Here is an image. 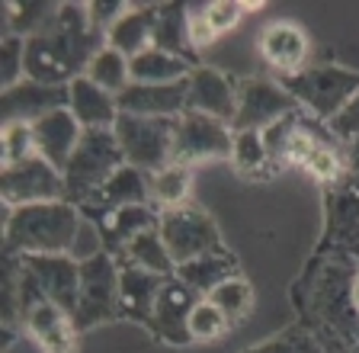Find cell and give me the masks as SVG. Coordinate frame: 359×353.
I'll return each mask as SVG.
<instances>
[{
	"label": "cell",
	"instance_id": "obj_44",
	"mask_svg": "<svg viewBox=\"0 0 359 353\" xmlns=\"http://www.w3.org/2000/svg\"><path fill=\"white\" fill-rule=\"evenodd\" d=\"M353 299H356V312H359V277H356V289H353Z\"/></svg>",
	"mask_w": 359,
	"mask_h": 353
},
{
	"label": "cell",
	"instance_id": "obj_35",
	"mask_svg": "<svg viewBox=\"0 0 359 353\" xmlns=\"http://www.w3.org/2000/svg\"><path fill=\"white\" fill-rule=\"evenodd\" d=\"M36 135L29 122H7L0 128V171L36 158Z\"/></svg>",
	"mask_w": 359,
	"mask_h": 353
},
{
	"label": "cell",
	"instance_id": "obj_6",
	"mask_svg": "<svg viewBox=\"0 0 359 353\" xmlns=\"http://www.w3.org/2000/svg\"><path fill=\"white\" fill-rule=\"evenodd\" d=\"M81 263V289H77L74 324L77 331H93L100 324L119 321V260L106 251Z\"/></svg>",
	"mask_w": 359,
	"mask_h": 353
},
{
	"label": "cell",
	"instance_id": "obj_34",
	"mask_svg": "<svg viewBox=\"0 0 359 353\" xmlns=\"http://www.w3.org/2000/svg\"><path fill=\"white\" fill-rule=\"evenodd\" d=\"M231 164L244 177H257V173L273 171V158H269V148L263 142V132H234Z\"/></svg>",
	"mask_w": 359,
	"mask_h": 353
},
{
	"label": "cell",
	"instance_id": "obj_15",
	"mask_svg": "<svg viewBox=\"0 0 359 353\" xmlns=\"http://www.w3.org/2000/svg\"><path fill=\"white\" fill-rule=\"evenodd\" d=\"M199 302H202V295L196 289H189L187 283H180L177 277H170L164 283V289H161V295H157L148 334H154L167 347H193L189 318H193V308Z\"/></svg>",
	"mask_w": 359,
	"mask_h": 353
},
{
	"label": "cell",
	"instance_id": "obj_42",
	"mask_svg": "<svg viewBox=\"0 0 359 353\" xmlns=\"http://www.w3.org/2000/svg\"><path fill=\"white\" fill-rule=\"evenodd\" d=\"M189 39H193L196 52H202V48H209L212 42H218L215 32L205 23V16H202V4H189Z\"/></svg>",
	"mask_w": 359,
	"mask_h": 353
},
{
	"label": "cell",
	"instance_id": "obj_30",
	"mask_svg": "<svg viewBox=\"0 0 359 353\" xmlns=\"http://www.w3.org/2000/svg\"><path fill=\"white\" fill-rule=\"evenodd\" d=\"M151 180V203L154 209L167 212V209H180L189 203L193 193V167H180V164H167L164 171L148 173Z\"/></svg>",
	"mask_w": 359,
	"mask_h": 353
},
{
	"label": "cell",
	"instance_id": "obj_12",
	"mask_svg": "<svg viewBox=\"0 0 359 353\" xmlns=\"http://www.w3.org/2000/svg\"><path fill=\"white\" fill-rule=\"evenodd\" d=\"M337 138L330 132L327 122H318L311 113L305 109H295L285 119H279L273 128L263 132V142L269 148V158H273V167H305V161L311 158V151L318 145Z\"/></svg>",
	"mask_w": 359,
	"mask_h": 353
},
{
	"label": "cell",
	"instance_id": "obj_16",
	"mask_svg": "<svg viewBox=\"0 0 359 353\" xmlns=\"http://www.w3.org/2000/svg\"><path fill=\"white\" fill-rule=\"evenodd\" d=\"M71 106V87H52L39 81H20L10 91H0V119L7 122H39L55 109Z\"/></svg>",
	"mask_w": 359,
	"mask_h": 353
},
{
	"label": "cell",
	"instance_id": "obj_7",
	"mask_svg": "<svg viewBox=\"0 0 359 353\" xmlns=\"http://www.w3.org/2000/svg\"><path fill=\"white\" fill-rule=\"evenodd\" d=\"M157 232L164 238L167 251H170L173 263H189L196 257L205 254H218L224 251L222 241V228L218 222L199 206H180V209H167L161 212V222H157Z\"/></svg>",
	"mask_w": 359,
	"mask_h": 353
},
{
	"label": "cell",
	"instance_id": "obj_39",
	"mask_svg": "<svg viewBox=\"0 0 359 353\" xmlns=\"http://www.w3.org/2000/svg\"><path fill=\"white\" fill-rule=\"evenodd\" d=\"M26 81V39L4 36L0 42V91H10Z\"/></svg>",
	"mask_w": 359,
	"mask_h": 353
},
{
	"label": "cell",
	"instance_id": "obj_38",
	"mask_svg": "<svg viewBox=\"0 0 359 353\" xmlns=\"http://www.w3.org/2000/svg\"><path fill=\"white\" fill-rule=\"evenodd\" d=\"M263 4H238V0H209V4H202V16H205V23L209 29L215 32V39H222L224 32H231L234 26L244 20V13L250 10H260Z\"/></svg>",
	"mask_w": 359,
	"mask_h": 353
},
{
	"label": "cell",
	"instance_id": "obj_24",
	"mask_svg": "<svg viewBox=\"0 0 359 353\" xmlns=\"http://www.w3.org/2000/svg\"><path fill=\"white\" fill-rule=\"evenodd\" d=\"M74 119L81 122V128H112L119 119V103L112 93H106L103 87L90 81V77H77L71 84V106H67Z\"/></svg>",
	"mask_w": 359,
	"mask_h": 353
},
{
	"label": "cell",
	"instance_id": "obj_40",
	"mask_svg": "<svg viewBox=\"0 0 359 353\" xmlns=\"http://www.w3.org/2000/svg\"><path fill=\"white\" fill-rule=\"evenodd\" d=\"M327 126H330V132H334V135L340 138L344 145L353 142V138H359V93L334 116V119L327 122Z\"/></svg>",
	"mask_w": 359,
	"mask_h": 353
},
{
	"label": "cell",
	"instance_id": "obj_32",
	"mask_svg": "<svg viewBox=\"0 0 359 353\" xmlns=\"http://www.w3.org/2000/svg\"><path fill=\"white\" fill-rule=\"evenodd\" d=\"M83 77H90L97 87H103L112 97H119L128 84H132V61L122 52H116L112 46H103L87 65V74Z\"/></svg>",
	"mask_w": 359,
	"mask_h": 353
},
{
	"label": "cell",
	"instance_id": "obj_33",
	"mask_svg": "<svg viewBox=\"0 0 359 353\" xmlns=\"http://www.w3.org/2000/svg\"><path fill=\"white\" fill-rule=\"evenodd\" d=\"M205 299H209L224 318H228V324H231V328H238V324L244 321L250 312H254L257 295H254V286H250V283H247V279L238 273V277L224 279L218 289H212Z\"/></svg>",
	"mask_w": 359,
	"mask_h": 353
},
{
	"label": "cell",
	"instance_id": "obj_26",
	"mask_svg": "<svg viewBox=\"0 0 359 353\" xmlns=\"http://www.w3.org/2000/svg\"><path fill=\"white\" fill-rule=\"evenodd\" d=\"M231 277H238V257H234L228 248L218 251V254L196 257V260L180 263L177 267V279L180 283H187L189 289H196L202 299Z\"/></svg>",
	"mask_w": 359,
	"mask_h": 353
},
{
	"label": "cell",
	"instance_id": "obj_21",
	"mask_svg": "<svg viewBox=\"0 0 359 353\" xmlns=\"http://www.w3.org/2000/svg\"><path fill=\"white\" fill-rule=\"evenodd\" d=\"M167 279L170 277H157V273L119 263V321L142 324V328L148 331L154 305H157V295H161Z\"/></svg>",
	"mask_w": 359,
	"mask_h": 353
},
{
	"label": "cell",
	"instance_id": "obj_5",
	"mask_svg": "<svg viewBox=\"0 0 359 353\" xmlns=\"http://www.w3.org/2000/svg\"><path fill=\"white\" fill-rule=\"evenodd\" d=\"M283 91L311 113L318 122H330L359 93V71L344 65H308L292 77H279Z\"/></svg>",
	"mask_w": 359,
	"mask_h": 353
},
{
	"label": "cell",
	"instance_id": "obj_4",
	"mask_svg": "<svg viewBox=\"0 0 359 353\" xmlns=\"http://www.w3.org/2000/svg\"><path fill=\"white\" fill-rule=\"evenodd\" d=\"M122 164H126V154L119 148L116 132L112 128H87L65 167L67 203H93Z\"/></svg>",
	"mask_w": 359,
	"mask_h": 353
},
{
	"label": "cell",
	"instance_id": "obj_25",
	"mask_svg": "<svg viewBox=\"0 0 359 353\" xmlns=\"http://www.w3.org/2000/svg\"><path fill=\"white\" fill-rule=\"evenodd\" d=\"M154 48L177 55L189 65H199V52L189 39V4H157Z\"/></svg>",
	"mask_w": 359,
	"mask_h": 353
},
{
	"label": "cell",
	"instance_id": "obj_22",
	"mask_svg": "<svg viewBox=\"0 0 359 353\" xmlns=\"http://www.w3.org/2000/svg\"><path fill=\"white\" fill-rule=\"evenodd\" d=\"M32 135H36L39 158H45L55 171L65 173L74 148L81 145L83 128H81V122L74 119L71 109H55V113H48L45 119L32 122Z\"/></svg>",
	"mask_w": 359,
	"mask_h": 353
},
{
	"label": "cell",
	"instance_id": "obj_8",
	"mask_svg": "<svg viewBox=\"0 0 359 353\" xmlns=\"http://www.w3.org/2000/svg\"><path fill=\"white\" fill-rule=\"evenodd\" d=\"M173 128H177V119H144V116L119 113L112 132L119 138L128 167L154 173L173 161Z\"/></svg>",
	"mask_w": 359,
	"mask_h": 353
},
{
	"label": "cell",
	"instance_id": "obj_14",
	"mask_svg": "<svg viewBox=\"0 0 359 353\" xmlns=\"http://www.w3.org/2000/svg\"><path fill=\"white\" fill-rule=\"evenodd\" d=\"M0 196L10 209L36 203H61V199H67L65 173L55 171L48 161L36 154L22 164L0 171Z\"/></svg>",
	"mask_w": 359,
	"mask_h": 353
},
{
	"label": "cell",
	"instance_id": "obj_23",
	"mask_svg": "<svg viewBox=\"0 0 359 353\" xmlns=\"http://www.w3.org/2000/svg\"><path fill=\"white\" fill-rule=\"evenodd\" d=\"M154 20H157V4H132L128 13L106 32V46L122 52L128 61L138 58L142 52L154 48Z\"/></svg>",
	"mask_w": 359,
	"mask_h": 353
},
{
	"label": "cell",
	"instance_id": "obj_1",
	"mask_svg": "<svg viewBox=\"0 0 359 353\" xmlns=\"http://www.w3.org/2000/svg\"><path fill=\"white\" fill-rule=\"evenodd\" d=\"M359 257L346 251H314L305 270L292 283L289 299L305 328L324 353H359V312H356Z\"/></svg>",
	"mask_w": 359,
	"mask_h": 353
},
{
	"label": "cell",
	"instance_id": "obj_27",
	"mask_svg": "<svg viewBox=\"0 0 359 353\" xmlns=\"http://www.w3.org/2000/svg\"><path fill=\"white\" fill-rule=\"evenodd\" d=\"M7 10V32L4 36H20V39H36L52 32L61 16V4H48V0H29V4H4Z\"/></svg>",
	"mask_w": 359,
	"mask_h": 353
},
{
	"label": "cell",
	"instance_id": "obj_28",
	"mask_svg": "<svg viewBox=\"0 0 359 353\" xmlns=\"http://www.w3.org/2000/svg\"><path fill=\"white\" fill-rule=\"evenodd\" d=\"M119 263L157 273V277H177V263H173V257H170V251H167L161 232H157V225L142 234H135L126 244V251L119 254Z\"/></svg>",
	"mask_w": 359,
	"mask_h": 353
},
{
	"label": "cell",
	"instance_id": "obj_20",
	"mask_svg": "<svg viewBox=\"0 0 359 353\" xmlns=\"http://www.w3.org/2000/svg\"><path fill=\"white\" fill-rule=\"evenodd\" d=\"M119 113L144 119H180L187 113V81L180 84H128L116 97Z\"/></svg>",
	"mask_w": 359,
	"mask_h": 353
},
{
	"label": "cell",
	"instance_id": "obj_37",
	"mask_svg": "<svg viewBox=\"0 0 359 353\" xmlns=\"http://www.w3.org/2000/svg\"><path fill=\"white\" fill-rule=\"evenodd\" d=\"M228 331H231L228 318H224L209 299H202L199 305L193 308V318H189V334H193V344H215V340H222Z\"/></svg>",
	"mask_w": 359,
	"mask_h": 353
},
{
	"label": "cell",
	"instance_id": "obj_31",
	"mask_svg": "<svg viewBox=\"0 0 359 353\" xmlns=\"http://www.w3.org/2000/svg\"><path fill=\"white\" fill-rule=\"evenodd\" d=\"M103 203L112 206H154L151 203V180L148 173L138 171V167L122 164L119 171L109 177V183L103 187V193L97 196Z\"/></svg>",
	"mask_w": 359,
	"mask_h": 353
},
{
	"label": "cell",
	"instance_id": "obj_36",
	"mask_svg": "<svg viewBox=\"0 0 359 353\" xmlns=\"http://www.w3.org/2000/svg\"><path fill=\"white\" fill-rule=\"evenodd\" d=\"M244 353H324V350L305 328L292 324V328L279 331V334H273V338L260 340V344H254V347H247Z\"/></svg>",
	"mask_w": 359,
	"mask_h": 353
},
{
	"label": "cell",
	"instance_id": "obj_2",
	"mask_svg": "<svg viewBox=\"0 0 359 353\" xmlns=\"http://www.w3.org/2000/svg\"><path fill=\"white\" fill-rule=\"evenodd\" d=\"M83 232V215L74 203H36L10 209L4 228V254H71Z\"/></svg>",
	"mask_w": 359,
	"mask_h": 353
},
{
	"label": "cell",
	"instance_id": "obj_41",
	"mask_svg": "<svg viewBox=\"0 0 359 353\" xmlns=\"http://www.w3.org/2000/svg\"><path fill=\"white\" fill-rule=\"evenodd\" d=\"M87 7H90V20H93V26H97L100 32H109L112 26L128 13L132 4H122V0H103V4H100L97 0V4H87Z\"/></svg>",
	"mask_w": 359,
	"mask_h": 353
},
{
	"label": "cell",
	"instance_id": "obj_10",
	"mask_svg": "<svg viewBox=\"0 0 359 353\" xmlns=\"http://www.w3.org/2000/svg\"><path fill=\"white\" fill-rule=\"evenodd\" d=\"M234 132L228 122H218L212 116L183 113L173 128V161L180 167H196L205 161L231 158Z\"/></svg>",
	"mask_w": 359,
	"mask_h": 353
},
{
	"label": "cell",
	"instance_id": "obj_18",
	"mask_svg": "<svg viewBox=\"0 0 359 353\" xmlns=\"http://www.w3.org/2000/svg\"><path fill=\"white\" fill-rule=\"evenodd\" d=\"M22 331L42 353H81V331L74 315L55 302H39L22 315Z\"/></svg>",
	"mask_w": 359,
	"mask_h": 353
},
{
	"label": "cell",
	"instance_id": "obj_9",
	"mask_svg": "<svg viewBox=\"0 0 359 353\" xmlns=\"http://www.w3.org/2000/svg\"><path fill=\"white\" fill-rule=\"evenodd\" d=\"M77 209H81L83 222L97 232L100 248L116 260L135 234L148 232L161 222V209H154V206H112L103 199H93V203H83Z\"/></svg>",
	"mask_w": 359,
	"mask_h": 353
},
{
	"label": "cell",
	"instance_id": "obj_29",
	"mask_svg": "<svg viewBox=\"0 0 359 353\" xmlns=\"http://www.w3.org/2000/svg\"><path fill=\"white\" fill-rule=\"evenodd\" d=\"M193 68L199 65H189L161 48H148L138 58H132V84H180L193 74Z\"/></svg>",
	"mask_w": 359,
	"mask_h": 353
},
{
	"label": "cell",
	"instance_id": "obj_17",
	"mask_svg": "<svg viewBox=\"0 0 359 353\" xmlns=\"http://www.w3.org/2000/svg\"><path fill=\"white\" fill-rule=\"evenodd\" d=\"M234 109H238V84L209 65L193 68V74L187 77V113L212 116L231 126Z\"/></svg>",
	"mask_w": 359,
	"mask_h": 353
},
{
	"label": "cell",
	"instance_id": "obj_13",
	"mask_svg": "<svg viewBox=\"0 0 359 353\" xmlns=\"http://www.w3.org/2000/svg\"><path fill=\"white\" fill-rule=\"evenodd\" d=\"M302 109L279 81L266 77H244L238 84V109H234L231 132H266L289 113Z\"/></svg>",
	"mask_w": 359,
	"mask_h": 353
},
{
	"label": "cell",
	"instance_id": "obj_11",
	"mask_svg": "<svg viewBox=\"0 0 359 353\" xmlns=\"http://www.w3.org/2000/svg\"><path fill=\"white\" fill-rule=\"evenodd\" d=\"M324 225L314 251H346L359 257V177L346 173L340 183L324 187Z\"/></svg>",
	"mask_w": 359,
	"mask_h": 353
},
{
	"label": "cell",
	"instance_id": "obj_19",
	"mask_svg": "<svg viewBox=\"0 0 359 353\" xmlns=\"http://www.w3.org/2000/svg\"><path fill=\"white\" fill-rule=\"evenodd\" d=\"M260 58L279 77H292L308 68V55H311V39L292 20H276L260 32Z\"/></svg>",
	"mask_w": 359,
	"mask_h": 353
},
{
	"label": "cell",
	"instance_id": "obj_43",
	"mask_svg": "<svg viewBox=\"0 0 359 353\" xmlns=\"http://www.w3.org/2000/svg\"><path fill=\"white\" fill-rule=\"evenodd\" d=\"M346 167H350L353 177H359V138L346 142Z\"/></svg>",
	"mask_w": 359,
	"mask_h": 353
},
{
	"label": "cell",
	"instance_id": "obj_3",
	"mask_svg": "<svg viewBox=\"0 0 359 353\" xmlns=\"http://www.w3.org/2000/svg\"><path fill=\"white\" fill-rule=\"evenodd\" d=\"M81 289V263L71 254H29L16 257V308L22 315L39 302H55L74 315Z\"/></svg>",
	"mask_w": 359,
	"mask_h": 353
}]
</instances>
